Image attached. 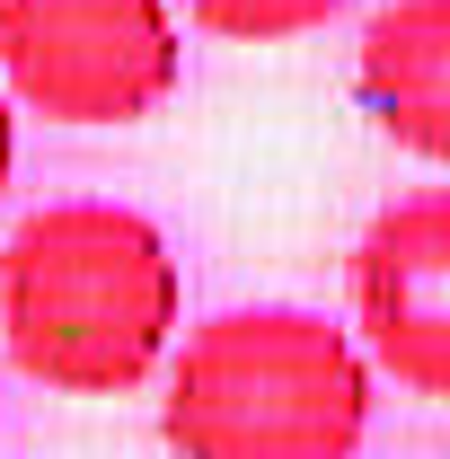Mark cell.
<instances>
[{
  "label": "cell",
  "mask_w": 450,
  "mask_h": 459,
  "mask_svg": "<svg viewBox=\"0 0 450 459\" xmlns=\"http://www.w3.org/2000/svg\"><path fill=\"white\" fill-rule=\"evenodd\" d=\"M177 336V256L133 204H36L0 238V344L62 398L142 389Z\"/></svg>",
  "instance_id": "cell-1"
},
{
  "label": "cell",
  "mask_w": 450,
  "mask_h": 459,
  "mask_svg": "<svg viewBox=\"0 0 450 459\" xmlns=\"http://www.w3.org/2000/svg\"><path fill=\"white\" fill-rule=\"evenodd\" d=\"M160 433L177 459H353L371 433V353L318 309H221L169 362Z\"/></svg>",
  "instance_id": "cell-2"
},
{
  "label": "cell",
  "mask_w": 450,
  "mask_h": 459,
  "mask_svg": "<svg viewBox=\"0 0 450 459\" xmlns=\"http://www.w3.org/2000/svg\"><path fill=\"white\" fill-rule=\"evenodd\" d=\"M177 71L169 0H0V80L54 124H142Z\"/></svg>",
  "instance_id": "cell-3"
},
{
  "label": "cell",
  "mask_w": 450,
  "mask_h": 459,
  "mask_svg": "<svg viewBox=\"0 0 450 459\" xmlns=\"http://www.w3.org/2000/svg\"><path fill=\"white\" fill-rule=\"evenodd\" d=\"M344 300L362 353L397 389L450 406V186L380 204L344 265Z\"/></svg>",
  "instance_id": "cell-4"
},
{
  "label": "cell",
  "mask_w": 450,
  "mask_h": 459,
  "mask_svg": "<svg viewBox=\"0 0 450 459\" xmlns=\"http://www.w3.org/2000/svg\"><path fill=\"white\" fill-rule=\"evenodd\" d=\"M353 80L397 151L450 169V0H389L362 27Z\"/></svg>",
  "instance_id": "cell-5"
},
{
  "label": "cell",
  "mask_w": 450,
  "mask_h": 459,
  "mask_svg": "<svg viewBox=\"0 0 450 459\" xmlns=\"http://www.w3.org/2000/svg\"><path fill=\"white\" fill-rule=\"evenodd\" d=\"M203 36H229V45H291L309 27H327L344 0H177Z\"/></svg>",
  "instance_id": "cell-6"
},
{
  "label": "cell",
  "mask_w": 450,
  "mask_h": 459,
  "mask_svg": "<svg viewBox=\"0 0 450 459\" xmlns=\"http://www.w3.org/2000/svg\"><path fill=\"white\" fill-rule=\"evenodd\" d=\"M9 160H18V115H9V80H0V186H9Z\"/></svg>",
  "instance_id": "cell-7"
}]
</instances>
